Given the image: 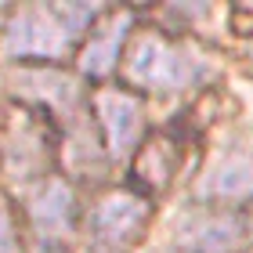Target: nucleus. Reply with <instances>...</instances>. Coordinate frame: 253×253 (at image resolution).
Listing matches in <instances>:
<instances>
[{
  "label": "nucleus",
  "instance_id": "nucleus-5",
  "mask_svg": "<svg viewBox=\"0 0 253 253\" xmlns=\"http://www.w3.org/2000/svg\"><path fill=\"white\" fill-rule=\"evenodd\" d=\"M206 195L213 199H246L253 195V156L228 152L210 174H206Z\"/></svg>",
  "mask_w": 253,
  "mask_h": 253
},
{
  "label": "nucleus",
  "instance_id": "nucleus-7",
  "mask_svg": "<svg viewBox=\"0 0 253 253\" xmlns=\"http://www.w3.org/2000/svg\"><path fill=\"white\" fill-rule=\"evenodd\" d=\"M69 206H73V195L62 181H51L43 185V192L33 199V224H37L40 239H58L69 228Z\"/></svg>",
  "mask_w": 253,
  "mask_h": 253
},
{
  "label": "nucleus",
  "instance_id": "nucleus-4",
  "mask_svg": "<svg viewBox=\"0 0 253 253\" xmlns=\"http://www.w3.org/2000/svg\"><path fill=\"white\" fill-rule=\"evenodd\" d=\"M98 123L105 130L109 152L112 156H130L137 141H141L145 130V112L130 94H120V90H101L98 94Z\"/></svg>",
  "mask_w": 253,
  "mask_h": 253
},
{
  "label": "nucleus",
  "instance_id": "nucleus-3",
  "mask_svg": "<svg viewBox=\"0 0 253 253\" xmlns=\"http://www.w3.org/2000/svg\"><path fill=\"white\" fill-rule=\"evenodd\" d=\"M145 228H148V203L141 195H130V192L105 195L87 221L90 250L94 253H126L141 239Z\"/></svg>",
  "mask_w": 253,
  "mask_h": 253
},
{
  "label": "nucleus",
  "instance_id": "nucleus-8",
  "mask_svg": "<svg viewBox=\"0 0 253 253\" xmlns=\"http://www.w3.org/2000/svg\"><path fill=\"white\" fill-rule=\"evenodd\" d=\"M0 253H22L18 250V235H15V224H11V213L0 206Z\"/></svg>",
  "mask_w": 253,
  "mask_h": 253
},
{
  "label": "nucleus",
  "instance_id": "nucleus-1",
  "mask_svg": "<svg viewBox=\"0 0 253 253\" xmlns=\"http://www.w3.org/2000/svg\"><path fill=\"white\" fill-rule=\"evenodd\" d=\"M90 18H94V7L87 4L18 7L4 26V51L11 58H62L90 26Z\"/></svg>",
  "mask_w": 253,
  "mask_h": 253
},
{
  "label": "nucleus",
  "instance_id": "nucleus-6",
  "mask_svg": "<svg viewBox=\"0 0 253 253\" xmlns=\"http://www.w3.org/2000/svg\"><path fill=\"white\" fill-rule=\"evenodd\" d=\"M126 26H130V15L120 11L112 22H105L101 29H94L90 43L84 47V58H80L84 73H90V76L109 73L112 62H116V54H120V47H123V40H126Z\"/></svg>",
  "mask_w": 253,
  "mask_h": 253
},
{
  "label": "nucleus",
  "instance_id": "nucleus-2",
  "mask_svg": "<svg viewBox=\"0 0 253 253\" xmlns=\"http://www.w3.org/2000/svg\"><path fill=\"white\" fill-rule=\"evenodd\" d=\"M206 76V62L195 51L159 37V33H141L134 37L126 51V80L134 87H145L152 94H177V90L195 87Z\"/></svg>",
  "mask_w": 253,
  "mask_h": 253
}]
</instances>
